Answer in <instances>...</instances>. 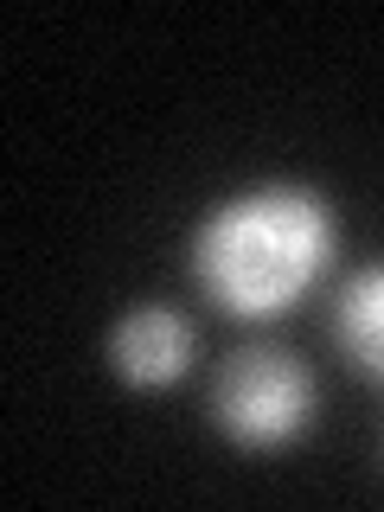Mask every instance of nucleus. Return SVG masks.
I'll return each instance as SVG.
<instances>
[{
    "instance_id": "obj_1",
    "label": "nucleus",
    "mask_w": 384,
    "mask_h": 512,
    "mask_svg": "<svg viewBox=\"0 0 384 512\" xmlns=\"http://www.w3.org/2000/svg\"><path fill=\"white\" fill-rule=\"evenodd\" d=\"M333 256V212L308 186H256L224 199L192 237V276L237 320L295 308Z\"/></svg>"
},
{
    "instance_id": "obj_4",
    "label": "nucleus",
    "mask_w": 384,
    "mask_h": 512,
    "mask_svg": "<svg viewBox=\"0 0 384 512\" xmlns=\"http://www.w3.org/2000/svg\"><path fill=\"white\" fill-rule=\"evenodd\" d=\"M333 340L365 378L384 384V263L378 269H359L346 288H340V308H333Z\"/></svg>"
},
{
    "instance_id": "obj_2",
    "label": "nucleus",
    "mask_w": 384,
    "mask_h": 512,
    "mask_svg": "<svg viewBox=\"0 0 384 512\" xmlns=\"http://www.w3.org/2000/svg\"><path fill=\"white\" fill-rule=\"evenodd\" d=\"M308 410H314V384L276 346L237 352L212 384L218 429L231 442H244V448H276L288 436H301V429H308Z\"/></svg>"
},
{
    "instance_id": "obj_3",
    "label": "nucleus",
    "mask_w": 384,
    "mask_h": 512,
    "mask_svg": "<svg viewBox=\"0 0 384 512\" xmlns=\"http://www.w3.org/2000/svg\"><path fill=\"white\" fill-rule=\"evenodd\" d=\"M186 352H192V327L173 308H135L109 333V365L128 384H167L186 372Z\"/></svg>"
}]
</instances>
